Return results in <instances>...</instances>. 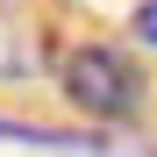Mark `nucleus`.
<instances>
[{
  "label": "nucleus",
  "mask_w": 157,
  "mask_h": 157,
  "mask_svg": "<svg viewBox=\"0 0 157 157\" xmlns=\"http://www.w3.org/2000/svg\"><path fill=\"white\" fill-rule=\"evenodd\" d=\"M64 93H71L86 114H100V121H121V114L143 107V78H136V64H128L121 50H107V43H86V50H71V57H64Z\"/></svg>",
  "instance_id": "obj_1"
},
{
  "label": "nucleus",
  "mask_w": 157,
  "mask_h": 157,
  "mask_svg": "<svg viewBox=\"0 0 157 157\" xmlns=\"http://www.w3.org/2000/svg\"><path fill=\"white\" fill-rule=\"evenodd\" d=\"M136 36H143V43H157V0H143V7H136Z\"/></svg>",
  "instance_id": "obj_2"
}]
</instances>
